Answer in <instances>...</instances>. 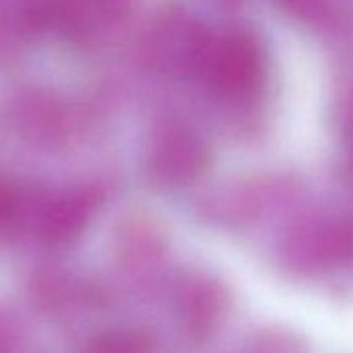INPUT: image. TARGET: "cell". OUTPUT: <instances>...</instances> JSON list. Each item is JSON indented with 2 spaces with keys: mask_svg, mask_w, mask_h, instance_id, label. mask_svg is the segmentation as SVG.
I'll use <instances>...</instances> for the list:
<instances>
[{
  "mask_svg": "<svg viewBox=\"0 0 353 353\" xmlns=\"http://www.w3.org/2000/svg\"><path fill=\"white\" fill-rule=\"evenodd\" d=\"M262 52L245 32H208L196 75L223 98H248L262 81Z\"/></svg>",
  "mask_w": 353,
  "mask_h": 353,
  "instance_id": "6da1fadb",
  "label": "cell"
},
{
  "mask_svg": "<svg viewBox=\"0 0 353 353\" xmlns=\"http://www.w3.org/2000/svg\"><path fill=\"white\" fill-rule=\"evenodd\" d=\"M129 7V0H52L44 9L46 21L71 38L96 36L112 28Z\"/></svg>",
  "mask_w": 353,
  "mask_h": 353,
  "instance_id": "7a4b0ae2",
  "label": "cell"
},
{
  "mask_svg": "<svg viewBox=\"0 0 353 353\" xmlns=\"http://www.w3.org/2000/svg\"><path fill=\"white\" fill-rule=\"evenodd\" d=\"M204 164L200 139L185 129H168L152 152V168L164 181H190Z\"/></svg>",
  "mask_w": 353,
  "mask_h": 353,
  "instance_id": "3957f363",
  "label": "cell"
},
{
  "mask_svg": "<svg viewBox=\"0 0 353 353\" xmlns=\"http://www.w3.org/2000/svg\"><path fill=\"white\" fill-rule=\"evenodd\" d=\"M94 204L96 200L88 192L71 194L50 202L40 221V231L44 239H48L50 243H67L75 239L83 231Z\"/></svg>",
  "mask_w": 353,
  "mask_h": 353,
  "instance_id": "277c9868",
  "label": "cell"
},
{
  "mask_svg": "<svg viewBox=\"0 0 353 353\" xmlns=\"http://www.w3.org/2000/svg\"><path fill=\"white\" fill-rule=\"evenodd\" d=\"M88 353H152L150 341L133 330H112L98 336Z\"/></svg>",
  "mask_w": 353,
  "mask_h": 353,
  "instance_id": "5b68a950",
  "label": "cell"
},
{
  "mask_svg": "<svg viewBox=\"0 0 353 353\" xmlns=\"http://www.w3.org/2000/svg\"><path fill=\"white\" fill-rule=\"evenodd\" d=\"M281 5L287 13L299 19H310L316 17L322 9V0H281Z\"/></svg>",
  "mask_w": 353,
  "mask_h": 353,
  "instance_id": "8992f818",
  "label": "cell"
}]
</instances>
